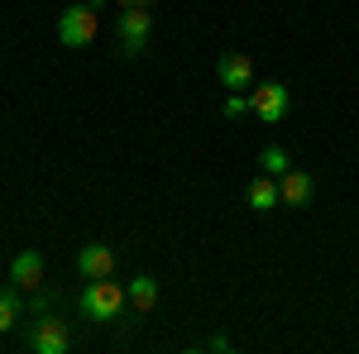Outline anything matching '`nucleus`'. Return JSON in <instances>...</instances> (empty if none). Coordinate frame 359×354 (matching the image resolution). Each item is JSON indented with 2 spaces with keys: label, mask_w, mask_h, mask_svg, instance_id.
Wrapping results in <instances>:
<instances>
[{
  "label": "nucleus",
  "mask_w": 359,
  "mask_h": 354,
  "mask_svg": "<svg viewBox=\"0 0 359 354\" xmlns=\"http://www.w3.org/2000/svg\"><path fill=\"white\" fill-rule=\"evenodd\" d=\"M125 301H130V292L120 287V282H111V278H91L82 292V311L91 316V321H115L120 311H125Z\"/></svg>",
  "instance_id": "1"
},
{
  "label": "nucleus",
  "mask_w": 359,
  "mask_h": 354,
  "mask_svg": "<svg viewBox=\"0 0 359 354\" xmlns=\"http://www.w3.org/2000/svg\"><path fill=\"white\" fill-rule=\"evenodd\" d=\"M96 29H101V20H96V10L91 5H67L62 15H57V39L67 43V48H86L91 39H96Z\"/></svg>",
  "instance_id": "2"
},
{
  "label": "nucleus",
  "mask_w": 359,
  "mask_h": 354,
  "mask_svg": "<svg viewBox=\"0 0 359 354\" xmlns=\"http://www.w3.org/2000/svg\"><path fill=\"white\" fill-rule=\"evenodd\" d=\"M149 29H154L149 5H130V10H120V20H115L120 53H125V57H139V53H144V43H149Z\"/></svg>",
  "instance_id": "3"
},
{
  "label": "nucleus",
  "mask_w": 359,
  "mask_h": 354,
  "mask_svg": "<svg viewBox=\"0 0 359 354\" xmlns=\"http://www.w3.org/2000/svg\"><path fill=\"white\" fill-rule=\"evenodd\" d=\"M249 110L264 120V125H283V115L292 110V96L283 82H264V86H249Z\"/></svg>",
  "instance_id": "4"
},
{
  "label": "nucleus",
  "mask_w": 359,
  "mask_h": 354,
  "mask_svg": "<svg viewBox=\"0 0 359 354\" xmlns=\"http://www.w3.org/2000/svg\"><path fill=\"white\" fill-rule=\"evenodd\" d=\"M10 282L25 287V292H39V287H43V254H39V249H20V254L10 259Z\"/></svg>",
  "instance_id": "5"
},
{
  "label": "nucleus",
  "mask_w": 359,
  "mask_h": 354,
  "mask_svg": "<svg viewBox=\"0 0 359 354\" xmlns=\"http://www.w3.org/2000/svg\"><path fill=\"white\" fill-rule=\"evenodd\" d=\"M216 72H221L225 91H249V86H254V57L249 53H221Z\"/></svg>",
  "instance_id": "6"
},
{
  "label": "nucleus",
  "mask_w": 359,
  "mask_h": 354,
  "mask_svg": "<svg viewBox=\"0 0 359 354\" xmlns=\"http://www.w3.org/2000/svg\"><path fill=\"white\" fill-rule=\"evenodd\" d=\"M29 345L39 354H62L67 345H72V335H67V321H57V316H43L39 326H34V335H29Z\"/></svg>",
  "instance_id": "7"
},
{
  "label": "nucleus",
  "mask_w": 359,
  "mask_h": 354,
  "mask_svg": "<svg viewBox=\"0 0 359 354\" xmlns=\"http://www.w3.org/2000/svg\"><path fill=\"white\" fill-rule=\"evenodd\" d=\"M77 273H82L86 282H91V278H111L115 273V249L111 245H82V254H77Z\"/></svg>",
  "instance_id": "8"
},
{
  "label": "nucleus",
  "mask_w": 359,
  "mask_h": 354,
  "mask_svg": "<svg viewBox=\"0 0 359 354\" xmlns=\"http://www.w3.org/2000/svg\"><path fill=\"white\" fill-rule=\"evenodd\" d=\"M311 191H316V182H311V172H302V168H287V172L278 177V196H283V206H306Z\"/></svg>",
  "instance_id": "9"
},
{
  "label": "nucleus",
  "mask_w": 359,
  "mask_h": 354,
  "mask_svg": "<svg viewBox=\"0 0 359 354\" xmlns=\"http://www.w3.org/2000/svg\"><path fill=\"white\" fill-rule=\"evenodd\" d=\"M249 206H254V211H273V206H283V196H278V177L259 172V177L249 182Z\"/></svg>",
  "instance_id": "10"
},
{
  "label": "nucleus",
  "mask_w": 359,
  "mask_h": 354,
  "mask_svg": "<svg viewBox=\"0 0 359 354\" xmlns=\"http://www.w3.org/2000/svg\"><path fill=\"white\" fill-rule=\"evenodd\" d=\"M125 292H130V306H135V311H154V301H158V282H154L149 273H135Z\"/></svg>",
  "instance_id": "11"
},
{
  "label": "nucleus",
  "mask_w": 359,
  "mask_h": 354,
  "mask_svg": "<svg viewBox=\"0 0 359 354\" xmlns=\"http://www.w3.org/2000/svg\"><path fill=\"white\" fill-rule=\"evenodd\" d=\"M20 316H25V306H20V297H15V287H0V335L15 330Z\"/></svg>",
  "instance_id": "12"
},
{
  "label": "nucleus",
  "mask_w": 359,
  "mask_h": 354,
  "mask_svg": "<svg viewBox=\"0 0 359 354\" xmlns=\"http://www.w3.org/2000/svg\"><path fill=\"white\" fill-rule=\"evenodd\" d=\"M259 168H264L269 177H283V172L292 168V158H287V149H278V144H269V149L259 154Z\"/></svg>",
  "instance_id": "13"
},
{
  "label": "nucleus",
  "mask_w": 359,
  "mask_h": 354,
  "mask_svg": "<svg viewBox=\"0 0 359 354\" xmlns=\"http://www.w3.org/2000/svg\"><path fill=\"white\" fill-rule=\"evenodd\" d=\"M245 110H249V96H245V91H230V96H225V115H230V120H240Z\"/></svg>",
  "instance_id": "14"
},
{
  "label": "nucleus",
  "mask_w": 359,
  "mask_h": 354,
  "mask_svg": "<svg viewBox=\"0 0 359 354\" xmlns=\"http://www.w3.org/2000/svg\"><path fill=\"white\" fill-rule=\"evenodd\" d=\"M130 5H154V0H120V10H130Z\"/></svg>",
  "instance_id": "15"
}]
</instances>
